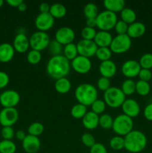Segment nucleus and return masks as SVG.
I'll return each mask as SVG.
<instances>
[{"instance_id":"b1692460","label":"nucleus","mask_w":152,"mask_h":153,"mask_svg":"<svg viewBox=\"0 0 152 153\" xmlns=\"http://www.w3.org/2000/svg\"><path fill=\"white\" fill-rule=\"evenodd\" d=\"M103 4L106 10L115 13L121 12L125 7V1L124 0H104Z\"/></svg>"},{"instance_id":"ea45409f","label":"nucleus","mask_w":152,"mask_h":153,"mask_svg":"<svg viewBox=\"0 0 152 153\" xmlns=\"http://www.w3.org/2000/svg\"><path fill=\"white\" fill-rule=\"evenodd\" d=\"M106 103L104 102V100H98L97 99L92 105H91V109L92 111L95 113L96 114L99 115L101 114L104 113V111L106 109Z\"/></svg>"},{"instance_id":"1a4fd4ad","label":"nucleus","mask_w":152,"mask_h":153,"mask_svg":"<svg viewBox=\"0 0 152 153\" xmlns=\"http://www.w3.org/2000/svg\"><path fill=\"white\" fill-rule=\"evenodd\" d=\"M19 118V112L16 108H4L0 111V124L4 126H12Z\"/></svg>"},{"instance_id":"7ed1b4c3","label":"nucleus","mask_w":152,"mask_h":153,"mask_svg":"<svg viewBox=\"0 0 152 153\" xmlns=\"http://www.w3.org/2000/svg\"><path fill=\"white\" fill-rule=\"evenodd\" d=\"M75 97L78 103L89 106L98 99V91L92 84L83 83L79 85L75 91Z\"/></svg>"},{"instance_id":"f3484780","label":"nucleus","mask_w":152,"mask_h":153,"mask_svg":"<svg viewBox=\"0 0 152 153\" xmlns=\"http://www.w3.org/2000/svg\"><path fill=\"white\" fill-rule=\"evenodd\" d=\"M41 142L40 138L36 136L27 134L22 140V148L27 153H36L40 149Z\"/></svg>"},{"instance_id":"09e8293b","label":"nucleus","mask_w":152,"mask_h":153,"mask_svg":"<svg viewBox=\"0 0 152 153\" xmlns=\"http://www.w3.org/2000/svg\"><path fill=\"white\" fill-rule=\"evenodd\" d=\"M89 153H107V150L103 143H95L89 149Z\"/></svg>"},{"instance_id":"6ab92c4d","label":"nucleus","mask_w":152,"mask_h":153,"mask_svg":"<svg viewBox=\"0 0 152 153\" xmlns=\"http://www.w3.org/2000/svg\"><path fill=\"white\" fill-rule=\"evenodd\" d=\"M98 69H99V72L101 76L107 78V79L113 77L116 75V70H117L116 64L112 60H108V61L101 62Z\"/></svg>"},{"instance_id":"a211bd4d","label":"nucleus","mask_w":152,"mask_h":153,"mask_svg":"<svg viewBox=\"0 0 152 153\" xmlns=\"http://www.w3.org/2000/svg\"><path fill=\"white\" fill-rule=\"evenodd\" d=\"M13 46L15 51L19 53H24L30 47L29 38H28L25 33H18L13 39Z\"/></svg>"},{"instance_id":"5fc2aeb1","label":"nucleus","mask_w":152,"mask_h":153,"mask_svg":"<svg viewBox=\"0 0 152 153\" xmlns=\"http://www.w3.org/2000/svg\"><path fill=\"white\" fill-rule=\"evenodd\" d=\"M86 26L90 27V28H95L96 26V18H89L86 19Z\"/></svg>"},{"instance_id":"473e14b6","label":"nucleus","mask_w":152,"mask_h":153,"mask_svg":"<svg viewBox=\"0 0 152 153\" xmlns=\"http://www.w3.org/2000/svg\"><path fill=\"white\" fill-rule=\"evenodd\" d=\"M112 55L113 52L110 47H98L95 53V56L99 61H101V62L110 60Z\"/></svg>"},{"instance_id":"6e6552de","label":"nucleus","mask_w":152,"mask_h":153,"mask_svg":"<svg viewBox=\"0 0 152 153\" xmlns=\"http://www.w3.org/2000/svg\"><path fill=\"white\" fill-rule=\"evenodd\" d=\"M50 40V37L47 33L45 31H37L33 33L29 37L30 47L31 49L41 52L42 50L48 48Z\"/></svg>"},{"instance_id":"2eb2a0df","label":"nucleus","mask_w":152,"mask_h":153,"mask_svg":"<svg viewBox=\"0 0 152 153\" xmlns=\"http://www.w3.org/2000/svg\"><path fill=\"white\" fill-rule=\"evenodd\" d=\"M141 69L139 61L131 59L124 62L121 67V71L124 76L128 79H131L138 76Z\"/></svg>"},{"instance_id":"9b49d317","label":"nucleus","mask_w":152,"mask_h":153,"mask_svg":"<svg viewBox=\"0 0 152 153\" xmlns=\"http://www.w3.org/2000/svg\"><path fill=\"white\" fill-rule=\"evenodd\" d=\"M76 46L79 55L89 58L95 55L98 49V46L95 44L94 40H88L84 39L79 40Z\"/></svg>"},{"instance_id":"3c124183","label":"nucleus","mask_w":152,"mask_h":153,"mask_svg":"<svg viewBox=\"0 0 152 153\" xmlns=\"http://www.w3.org/2000/svg\"><path fill=\"white\" fill-rule=\"evenodd\" d=\"M143 114H144V117L146 120L152 121V102L149 103L145 106Z\"/></svg>"},{"instance_id":"20e7f679","label":"nucleus","mask_w":152,"mask_h":153,"mask_svg":"<svg viewBox=\"0 0 152 153\" xmlns=\"http://www.w3.org/2000/svg\"><path fill=\"white\" fill-rule=\"evenodd\" d=\"M133 127H134V121L132 118L124 114L118 115L115 117V119H113L112 128L117 135L125 137L132 131Z\"/></svg>"},{"instance_id":"0eeeda50","label":"nucleus","mask_w":152,"mask_h":153,"mask_svg":"<svg viewBox=\"0 0 152 153\" xmlns=\"http://www.w3.org/2000/svg\"><path fill=\"white\" fill-rule=\"evenodd\" d=\"M131 38L128 34H117L113 38L110 49L113 53H125L131 49Z\"/></svg>"},{"instance_id":"58836bf2","label":"nucleus","mask_w":152,"mask_h":153,"mask_svg":"<svg viewBox=\"0 0 152 153\" xmlns=\"http://www.w3.org/2000/svg\"><path fill=\"white\" fill-rule=\"evenodd\" d=\"M42 59V55L40 51L31 49L27 55V61L31 64H37Z\"/></svg>"},{"instance_id":"8fccbe9b","label":"nucleus","mask_w":152,"mask_h":153,"mask_svg":"<svg viewBox=\"0 0 152 153\" xmlns=\"http://www.w3.org/2000/svg\"><path fill=\"white\" fill-rule=\"evenodd\" d=\"M10 78L9 76L4 71H0V89L4 88L9 83Z\"/></svg>"},{"instance_id":"a19ab883","label":"nucleus","mask_w":152,"mask_h":153,"mask_svg":"<svg viewBox=\"0 0 152 153\" xmlns=\"http://www.w3.org/2000/svg\"><path fill=\"white\" fill-rule=\"evenodd\" d=\"M139 63L141 68L151 70L152 68V54L145 53L142 55Z\"/></svg>"},{"instance_id":"de8ad7c7","label":"nucleus","mask_w":152,"mask_h":153,"mask_svg":"<svg viewBox=\"0 0 152 153\" xmlns=\"http://www.w3.org/2000/svg\"><path fill=\"white\" fill-rule=\"evenodd\" d=\"M138 76L139 78V80L148 82L152 78V73L151 71V70L142 68L141 70H140Z\"/></svg>"},{"instance_id":"c03bdc74","label":"nucleus","mask_w":152,"mask_h":153,"mask_svg":"<svg viewBox=\"0 0 152 153\" xmlns=\"http://www.w3.org/2000/svg\"><path fill=\"white\" fill-rule=\"evenodd\" d=\"M81 141L87 147L91 148L96 142L94 136L90 133H84L81 136Z\"/></svg>"},{"instance_id":"bb28decb","label":"nucleus","mask_w":152,"mask_h":153,"mask_svg":"<svg viewBox=\"0 0 152 153\" xmlns=\"http://www.w3.org/2000/svg\"><path fill=\"white\" fill-rule=\"evenodd\" d=\"M120 16L121 19L128 25L136 22V19H137L136 12L130 7H125L120 12Z\"/></svg>"},{"instance_id":"e433bc0d","label":"nucleus","mask_w":152,"mask_h":153,"mask_svg":"<svg viewBox=\"0 0 152 153\" xmlns=\"http://www.w3.org/2000/svg\"><path fill=\"white\" fill-rule=\"evenodd\" d=\"M44 131V126L39 122H34L31 123L28 128V134L38 137Z\"/></svg>"},{"instance_id":"5701e85b","label":"nucleus","mask_w":152,"mask_h":153,"mask_svg":"<svg viewBox=\"0 0 152 153\" xmlns=\"http://www.w3.org/2000/svg\"><path fill=\"white\" fill-rule=\"evenodd\" d=\"M146 27L144 23L141 22H134L128 25L127 34L131 38H138L142 37L145 33Z\"/></svg>"},{"instance_id":"dca6fc26","label":"nucleus","mask_w":152,"mask_h":153,"mask_svg":"<svg viewBox=\"0 0 152 153\" xmlns=\"http://www.w3.org/2000/svg\"><path fill=\"white\" fill-rule=\"evenodd\" d=\"M124 114L131 118L136 117L140 113V106L137 100L134 99H126L121 106Z\"/></svg>"},{"instance_id":"412c9836","label":"nucleus","mask_w":152,"mask_h":153,"mask_svg":"<svg viewBox=\"0 0 152 153\" xmlns=\"http://www.w3.org/2000/svg\"><path fill=\"white\" fill-rule=\"evenodd\" d=\"M82 123L86 129H95L99 126V115L96 114L92 111H87L82 118Z\"/></svg>"},{"instance_id":"4c0bfd02","label":"nucleus","mask_w":152,"mask_h":153,"mask_svg":"<svg viewBox=\"0 0 152 153\" xmlns=\"http://www.w3.org/2000/svg\"><path fill=\"white\" fill-rule=\"evenodd\" d=\"M113 118L108 114H102L99 117V126L104 129H110L113 127Z\"/></svg>"},{"instance_id":"9d476101","label":"nucleus","mask_w":152,"mask_h":153,"mask_svg":"<svg viewBox=\"0 0 152 153\" xmlns=\"http://www.w3.org/2000/svg\"><path fill=\"white\" fill-rule=\"evenodd\" d=\"M20 101V96L14 90H6L0 94V102L4 108H15Z\"/></svg>"},{"instance_id":"f704fd0d","label":"nucleus","mask_w":152,"mask_h":153,"mask_svg":"<svg viewBox=\"0 0 152 153\" xmlns=\"http://www.w3.org/2000/svg\"><path fill=\"white\" fill-rule=\"evenodd\" d=\"M49 52L52 56H57V55H62V52H63V45L61 44L59 42L57 41L56 40H50L49 44L48 46Z\"/></svg>"},{"instance_id":"4d7b16f0","label":"nucleus","mask_w":152,"mask_h":153,"mask_svg":"<svg viewBox=\"0 0 152 153\" xmlns=\"http://www.w3.org/2000/svg\"><path fill=\"white\" fill-rule=\"evenodd\" d=\"M18 10L20 12H24L27 10V4L26 3H25L24 1H22L18 7Z\"/></svg>"},{"instance_id":"603ef678","label":"nucleus","mask_w":152,"mask_h":153,"mask_svg":"<svg viewBox=\"0 0 152 153\" xmlns=\"http://www.w3.org/2000/svg\"><path fill=\"white\" fill-rule=\"evenodd\" d=\"M40 13H49L50 10V5L47 2H43L39 6Z\"/></svg>"},{"instance_id":"393cba45","label":"nucleus","mask_w":152,"mask_h":153,"mask_svg":"<svg viewBox=\"0 0 152 153\" xmlns=\"http://www.w3.org/2000/svg\"><path fill=\"white\" fill-rule=\"evenodd\" d=\"M72 88L71 82L67 78L57 79L55 83V88L59 94H65L70 91Z\"/></svg>"},{"instance_id":"7c9ffc66","label":"nucleus","mask_w":152,"mask_h":153,"mask_svg":"<svg viewBox=\"0 0 152 153\" xmlns=\"http://www.w3.org/2000/svg\"><path fill=\"white\" fill-rule=\"evenodd\" d=\"M83 13H84V16H86V19L96 18L99 13L98 6L92 2L87 3V4H85L84 7H83Z\"/></svg>"},{"instance_id":"f8f14e48","label":"nucleus","mask_w":152,"mask_h":153,"mask_svg":"<svg viewBox=\"0 0 152 153\" xmlns=\"http://www.w3.org/2000/svg\"><path fill=\"white\" fill-rule=\"evenodd\" d=\"M71 67L77 73L86 74L90 71L92 68V62L89 58L78 55L71 61Z\"/></svg>"},{"instance_id":"423d86ee","label":"nucleus","mask_w":152,"mask_h":153,"mask_svg":"<svg viewBox=\"0 0 152 153\" xmlns=\"http://www.w3.org/2000/svg\"><path fill=\"white\" fill-rule=\"evenodd\" d=\"M118 18L116 13L110 10H103L100 12L96 17V27L100 31H109L115 27Z\"/></svg>"},{"instance_id":"a878e982","label":"nucleus","mask_w":152,"mask_h":153,"mask_svg":"<svg viewBox=\"0 0 152 153\" xmlns=\"http://www.w3.org/2000/svg\"><path fill=\"white\" fill-rule=\"evenodd\" d=\"M49 13L54 18H62L66 13V8L65 6L61 3H54L50 5V10Z\"/></svg>"},{"instance_id":"aec40b11","label":"nucleus","mask_w":152,"mask_h":153,"mask_svg":"<svg viewBox=\"0 0 152 153\" xmlns=\"http://www.w3.org/2000/svg\"><path fill=\"white\" fill-rule=\"evenodd\" d=\"M113 38L110 31H97L93 40L98 47H110Z\"/></svg>"},{"instance_id":"49530a36","label":"nucleus","mask_w":152,"mask_h":153,"mask_svg":"<svg viewBox=\"0 0 152 153\" xmlns=\"http://www.w3.org/2000/svg\"><path fill=\"white\" fill-rule=\"evenodd\" d=\"M97 86L98 88L101 91H106L107 90H108L110 88V79H107V78L102 77L99 78L97 82Z\"/></svg>"},{"instance_id":"f257e3e1","label":"nucleus","mask_w":152,"mask_h":153,"mask_svg":"<svg viewBox=\"0 0 152 153\" xmlns=\"http://www.w3.org/2000/svg\"><path fill=\"white\" fill-rule=\"evenodd\" d=\"M46 71L52 79H59L66 77L70 71V62L63 55L52 56L46 65Z\"/></svg>"},{"instance_id":"2f4dec72","label":"nucleus","mask_w":152,"mask_h":153,"mask_svg":"<svg viewBox=\"0 0 152 153\" xmlns=\"http://www.w3.org/2000/svg\"><path fill=\"white\" fill-rule=\"evenodd\" d=\"M16 146L10 140H2L0 141V153H15Z\"/></svg>"},{"instance_id":"864d4df0","label":"nucleus","mask_w":152,"mask_h":153,"mask_svg":"<svg viewBox=\"0 0 152 153\" xmlns=\"http://www.w3.org/2000/svg\"><path fill=\"white\" fill-rule=\"evenodd\" d=\"M27 134H25V131L23 130H18L16 133H15V136L16 137V138L19 140H23L25 139V137H26Z\"/></svg>"},{"instance_id":"c756f323","label":"nucleus","mask_w":152,"mask_h":153,"mask_svg":"<svg viewBox=\"0 0 152 153\" xmlns=\"http://www.w3.org/2000/svg\"><path fill=\"white\" fill-rule=\"evenodd\" d=\"M87 113V107L80 103H77L71 108V114L75 119H82Z\"/></svg>"},{"instance_id":"052dcab7","label":"nucleus","mask_w":152,"mask_h":153,"mask_svg":"<svg viewBox=\"0 0 152 153\" xmlns=\"http://www.w3.org/2000/svg\"><path fill=\"white\" fill-rule=\"evenodd\" d=\"M0 63H1V61H0Z\"/></svg>"},{"instance_id":"a18cd8bd","label":"nucleus","mask_w":152,"mask_h":153,"mask_svg":"<svg viewBox=\"0 0 152 153\" xmlns=\"http://www.w3.org/2000/svg\"><path fill=\"white\" fill-rule=\"evenodd\" d=\"M128 24H127L126 22H125L124 21H122V19L120 20H118L117 22L115 25V31L117 33V34H127V31H128Z\"/></svg>"},{"instance_id":"ddd939ff","label":"nucleus","mask_w":152,"mask_h":153,"mask_svg":"<svg viewBox=\"0 0 152 153\" xmlns=\"http://www.w3.org/2000/svg\"><path fill=\"white\" fill-rule=\"evenodd\" d=\"M55 40L59 42L63 46L73 43L75 38L74 30L70 27L64 26L58 28L55 32Z\"/></svg>"},{"instance_id":"bf43d9fd","label":"nucleus","mask_w":152,"mask_h":153,"mask_svg":"<svg viewBox=\"0 0 152 153\" xmlns=\"http://www.w3.org/2000/svg\"><path fill=\"white\" fill-rule=\"evenodd\" d=\"M0 105H1V102H0Z\"/></svg>"},{"instance_id":"c85d7f7f","label":"nucleus","mask_w":152,"mask_h":153,"mask_svg":"<svg viewBox=\"0 0 152 153\" xmlns=\"http://www.w3.org/2000/svg\"><path fill=\"white\" fill-rule=\"evenodd\" d=\"M121 90L125 96H130L136 92V82L132 79H127L122 84Z\"/></svg>"},{"instance_id":"f03ea898","label":"nucleus","mask_w":152,"mask_h":153,"mask_svg":"<svg viewBox=\"0 0 152 153\" xmlns=\"http://www.w3.org/2000/svg\"><path fill=\"white\" fill-rule=\"evenodd\" d=\"M125 149L131 153L141 152L147 145V137L145 134L139 130H132L124 137Z\"/></svg>"},{"instance_id":"37998d69","label":"nucleus","mask_w":152,"mask_h":153,"mask_svg":"<svg viewBox=\"0 0 152 153\" xmlns=\"http://www.w3.org/2000/svg\"><path fill=\"white\" fill-rule=\"evenodd\" d=\"M1 134L4 140H11L15 136L14 129L12 128V126L2 127L1 130Z\"/></svg>"},{"instance_id":"13d9d810","label":"nucleus","mask_w":152,"mask_h":153,"mask_svg":"<svg viewBox=\"0 0 152 153\" xmlns=\"http://www.w3.org/2000/svg\"><path fill=\"white\" fill-rule=\"evenodd\" d=\"M3 4H4V1L3 0H0V7H2Z\"/></svg>"},{"instance_id":"4be33fe9","label":"nucleus","mask_w":152,"mask_h":153,"mask_svg":"<svg viewBox=\"0 0 152 153\" xmlns=\"http://www.w3.org/2000/svg\"><path fill=\"white\" fill-rule=\"evenodd\" d=\"M15 49L13 45L9 43H2L0 44V61L7 63L13 59Z\"/></svg>"},{"instance_id":"6e6d98bb","label":"nucleus","mask_w":152,"mask_h":153,"mask_svg":"<svg viewBox=\"0 0 152 153\" xmlns=\"http://www.w3.org/2000/svg\"><path fill=\"white\" fill-rule=\"evenodd\" d=\"M22 0H7V3L11 7H18L19 4L22 2Z\"/></svg>"},{"instance_id":"cd10ccee","label":"nucleus","mask_w":152,"mask_h":153,"mask_svg":"<svg viewBox=\"0 0 152 153\" xmlns=\"http://www.w3.org/2000/svg\"><path fill=\"white\" fill-rule=\"evenodd\" d=\"M63 52V56L67 58L69 61H72L78 55L77 46L74 43H69V44L64 46Z\"/></svg>"},{"instance_id":"39448f33","label":"nucleus","mask_w":152,"mask_h":153,"mask_svg":"<svg viewBox=\"0 0 152 153\" xmlns=\"http://www.w3.org/2000/svg\"><path fill=\"white\" fill-rule=\"evenodd\" d=\"M125 100L126 96L124 94L121 88L117 87H110L104 93V102L113 108L121 107Z\"/></svg>"},{"instance_id":"79ce46f5","label":"nucleus","mask_w":152,"mask_h":153,"mask_svg":"<svg viewBox=\"0 0 152 153\" xmlns=\"http://www.w3.org/2000/svg\"><path fill=\"white\" fill-rule=\"evenodd\" d=\"M96 30L95 28H90V27L86 26L81 30V37L84 40H93L96 35Z\"/></svg>"},{"instance_id":"72a5a7b5","label":"nucleus","mask_w":152,"mask_h":153,"mask_svg":"<svg viewBox=\"0 0 152 153\" xmlns=\"http://www.w3.org/2000/svg\"><path fill=\"white\" fill-rule=\"evenodd\" d=\"M151 91L150 84L148 82L139 80L136 82V92L140 96H147Z\"/></svg>"},{"instance_id":"4468645a","label":"nucleus","mask_w":152,"mask_h":153,"mask_svg":"<svg viewBox=\"0 0 152 153\" xmlns=\"http://www.w3.org/2000/svg\"><path fill=\"white\" fill-rule=\"evenodd\" d=\"M34 23L38 31L46 32L53 27L55 18L49 13H40L36 17Z\"/></svg>"},{"instance_id":"c9c22d12","label":"nucleus","mask_w":152,"mask_h":153,"mask_svg":"<svg viewBox=\"0 0 152 153\" xmlns=\"http://www.w3.org/2000/svg\"><path fill=\"white\" fill-rule=\"evenodd\" d=\"M109 144L111 149L113 150L119 151L122 150L125 148V140H124V137L122 136L116 135L112 137L110 140Z\"/></svg>"}]
</instances>
